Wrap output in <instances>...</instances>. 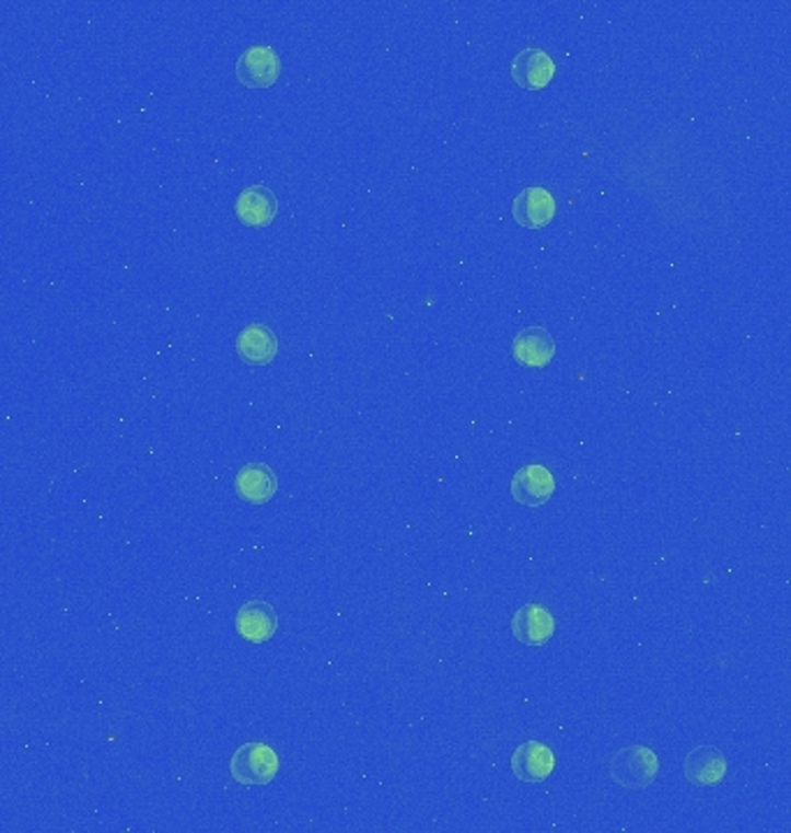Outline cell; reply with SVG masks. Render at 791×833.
<instances>
[{
    "label": "cell",
    "instance_id": "1",
    "mask_svg": "<svg viewBox=\"0 0 791 833\" xmlns=\"http://www.w3.org/2000/svg\"><path fill=\"white\" fill-rule=\"evenodd\" d=\"M608 776L625 789H645L660 776V760L648 745H627L608 760Z\"/></svg>",
    "mask_w": 791,
    "mask_h": 833
},
{
    "label": "cell",
    "instance_id": "2",
    "mask_svg": "<svg viewBox=\"0 0 791 833\" xmlns=\"http://www.w3.org/2000/svg\"><path fill=\"white\" fill-rule=\"evenodd\" d=\"M280 768L276 750L261 741L243 743L230 760V774L243 787H261L274 783Z\"/></svg>",
    "mask_w": 791,
    "mask_h": 833
},
{
    "label": "cell",
    "instance_id": "3",
    "mask_svg": "<svg viewBox=\"0 0 791 833\" xmlns=\"http://www.w3.org/2000/svg\"><path fill=\"white\" fill-rule=\"evenodd\" d=\"M280 77V58L267 45H255L236 60V79L246 89H269Z\"/></svg>",
    "mask_w": 791,
    "mask_h": 833
},
{
    "label": "cell",
    "instance_id": "4",
    "mask_svg": "<svg viewBox=\"0 0 791 833\" xmlns=\"http://www.w3.org/2000/svg\"><path fill=\"white\" fill-rule=\"evenodd\" d=\"M556 494V479L551 471L542 463L523 465L512 477V496L523 507H542Z\"/></svg>",
    "mask_w": 791,
    "mask_h": 833
},
{
    "label": "cell",
    "instance_id": "5",
    "mask_svg": "<svg viewBox=\"0 0 791 833\" xmlns=\"http://www.w3.org/2000/svg\"><path fill=\"white\" fill-rule=\"evenodd\" d=\"M556 74L554 58L544 49L527 47L512 60V79L525 91H542L551 84Z\"/></svg>",
    "mask_w": 791,
    "mask_h": 833
},
{
    "label": "cell",
    "instance_id": "6",
    "mask_svg": "<svg viewBox=\"0 0 791 833\" xmlns=\"http://www.w3.org/2000/svg\"><path fill=\"white\" fill-rule=\"evenodd\" d=\"M556 633V618L544 604H525L512 616V635L525 646L549 644Z\"/></svg>",
    "mask_w": 791,
    "mask_h": 833
},
{
    "label": "cell",
    "instance_id": "7",
    "mask_svg": "<svg viewBox=\"0 0 791 833\" xmlns=\"http://www.w3.org/2000/svg\"><path fill=\"white\" fill-rule=\"evenodd\" d=\"M556 755L542 741H525L512 755V771L521 783H544L554 774Z\"/></svg>",
    "mask_w": 791,
    "mask_h": 833
},
{
    "label": "cell",
    "instance_id": "8",
    "mask_svg": "<svg viewBox=\"0 0 791 833\" xmlns=\"http://www.w3.org/2000/svg\"><path fill=\"white\" fill-rule=\"evenodd\" d=\"M512 213H514V220L519 222L521 228L542 230V228L549 225L556 216V199L546 188L531 186V188H525L516 195L514 205H512Z\"/></svg>",
    "mask_w": 791,
    "mask_h": 833
},
{
    "label": "cell",
    "instance_id": "9",
    "mask_svg": "<svg viewBox=\"0 0 791 833\" xmlns=\"http://www.w3.org/2000/svg\"><path fill=\"white\" fill-rule=\"evenodd\" d=\"M512 355L521 366H527V369H544V366H549L556 357V340L549 334V329L533 324V327H525L516 334Z\"/></svg>",
    "mask_w": 791,
    "mask_h": 833
},
{
    "label": "cell",
    "instance_id": "10",
    "mask_svg": "<svg viewBox=\"0 0 791 833\" xmlns=\"http://www.w3.org/2000/svg\"><path fill=\"white\" fill-rule=\"evenodd\" d=\"M234 213L246 228H267L276 220L278 199L267 186H248L236 197Z\"/></svg>",
    "mask_w": 791,
    "mask_h": 833
},
{
    "label": "cell",
    "instance_id": "11",
    "mask_svg": "<svg viewBox=\"0 0 791 833\" xmlns=\"http://www.w3.org/2000/svg\"><path fill=\"white\" fill-rule=\"evenodd\" d=\"M278 629V614L269 602L253 600L241 604L236 612V633L251 641V644H264L269 641Z\"/></svg>",
    "mask_w": 791,
    "mask_h": 833
},
{
    "label": "cell",
    "instance_id": "12",
    "mask_svg": "<svg viewBox=\"0 0 791 833\" xmlns=\"http://www.w3.org/2000/svg\"><path fill=\"white\" fill-rule=\"evenodd\" d=\"M683 774L689 785L697 787H716L726 776V760L720 750L711 745H699L689 750L683 762Z\"/></svg>",
    "mask_w": 791,
    "mask_h": 833
},
{
    "label": "cell",
    "instance_id": "13",
    "mask_svg": "<svg viewBox=\"0 0 791 833\" xmlns=\"http://www.w3.org/2000/svg\"><path fill=\"white\" fill-rule=\"evenodd\" d=\"M234 491L239 494V498L243 502L267 505L278 491L276 473L269 468L267 463H246L236 473Z\"/></svg>",
    "mask_w": 791,
    "mask_h": 833
},
{
    "label": "cell",
    "instance_id": "14",
    "mask_svg": "<svg viewBox=\"0 0 791 833\" xmlns=\"http://www.w3.org/2000/svg\"><path fill=\"white\" fill-rule=\"evenodd\" d=\"M236 352L251 366H267L278 355V338L267 324H248L236 336Z\"/></svg>",
    "mask_w": 791,
    "mask_h": 833
}]
</instances>
